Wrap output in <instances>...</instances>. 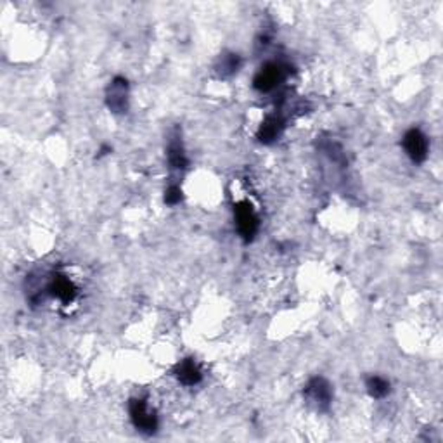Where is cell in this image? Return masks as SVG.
<instances>
[{"label": "cell", "instance_id": "1", "mask_svg": "<svg viewBox=\"0 0 443 443\" xmlns=\"http://www.w3.org/2000/svg\"><path fill=\"white\" fill-rule=\"evenodd\" d=\"M128 416L135 430L144 435H154L160 428L156 411H153L144 399H132L128 402Z\"/></svg>", "mask_w": 443, "mask_h": 443}, {"label": "cell", "instance_id": "2", "mask_svg": "<svg viewBox=\"0 0 443 443\" xmlns=\"http://www.w3.org/2000/svg\"><path fill=\"white\" fill-rule=\"evenodd\" d=\"M332 386L327 380L323 376H316L312 380H308V383L303 388V397L312 405L316 411L319 412H327L332 402Z\"/></svg>", "mask_w": 443, "mask_h": 443}, {"label": "cell", "instance_id": "3", "mask_svg": "<svg viewBox=\"0 0 443 443\" xmlns=\"http://www.w3.org/2000/svg\"><path fill=\"white\" fill-rule=\"evenodd\" d=\"M287 66L284 63H265L258 71H256L255 78H253V87L258 92H272V90L277 89L281 83L286 80L287 77Z\"/></svg>", "mask_w": 443, "mask_h": 443}, {"label": "cell", "instance_id": "4", "mask_svg": "<svg viewBox=\"0 0 443 443\" xmlns=\"http://www.w3.org/2000/svg\"><path fill=\"white\" fill-rule=\"evenodd\" d=\"M234 217H236V225L239 236L244 239V242H249L255 239L256 232L260 229L258 215L253 210L251 203L241 201L234 206Z\"/></svg>", "mask_w": 443, "mask_h": 443}, {"label": "cell", "instance_id": "5", "mask_svg": "<svg viewBox=\"0 0 443 443\" xmlns=\"http://www.w3.org/2000/svg\"><path fill=\"white\" fill-rule=\"evenodd\" d=\"M128 96H130V87H128L127 78H113L106 89V104L109 111L115 115H125L128 111Z\"/></svg>", "mask_w": 443, "mask_h": 443}, {"label": "cell", "instance_id": "6", "mask_svg": "<svg viewBox=\"0 0 443 443\" xmlns=\"http://www.w3.org/2000/svg\"><path fill=\"white\" fill-rule=\"evenodd\" d=\"M402 146L405 154L414 163L426 161L428 153H430V142H428V137L419 128H411V130L405 132Z\"/></svg>", "mask_w": 443, "mask_h": 443}, {"label": "cell", "instance_id": "7", "mask_svg": "<svg viewBox=\"0 0 443 443\" xmlns=\"http://www.w3.org/2000/svg\"><path fill=\"white\" fill-rule=\"evenodd\" d=\"M284 128H286V121H284L282 116L270 115L262 121L256 137L262 144H274L282 135Z\"/></svg>", "mask_w": 443, "mask_h": 443}, {"label": "cell", "instance_id": "8", "mask_svg": "<svg viewBox=\"0 0 443 443\" xmlns=\"http://www.w3.org/2000/svg\"><path fill=\"white\" fill-rule=\"evenodd\" d=\"M177 381L184 386H196L201 383L203 373L198 367V363L194 362V358H184L175 366L173 369Z\"/></svg>", "mask_w": 443, "mask_h": 443}, {"label": "cell", "instance_id": "9", "mask_svg": "<svg viewBox=\"0 0 443 443\" xmlns=\"http://www.w3.org/2000/svg\"><path fill=\"white\" fill-rule=\"evenodd\" d=\"M47 293L51 294V297L58 298V300L63 303H70L75 300V297H77V287H75V284L71 282L66 275L56 274L54 277H52V281L49 282Z\"/></svg>", "mask_w": 443, "mask_h": 443}, {"label": "cell", "instance_id": "10", "mask_svg": "<svg viewBox=\"0 0 443 443\" xmlns=\"http://www.w3.org/2000/svg\"><path fill=\"white\" fill-rule=\"evenodd\" d=\"M166 158H168L170 168H173V170L187 168L189 160H187V156H185L184 144H182L180 135L177 134V132L172 135V137H170L168 146H166Z\"/></svg>", "mask_w": 443, "mask_h": 443}, {"label": "cell", "instance_id": "11", "mask_svg": "<svg viewBox=\"0 0 443 443\" xmlns=\"http://www.w3.org/2000/svg\"><path fill=\"white\" fill-rule=\"evenodd\" d=\"M241 64L242 59L239 54H236V52H225V54H222L220 58L217 59V63H215V71H217L218 77L229 78L239 71Z\"/></svg>", "mask_w": 443, "mask_h": 443}, {"label": "cell", "instance_id": "12", "mask_svg": "<svg viewBox=\"0 0 443 443\" xmlns=\"http://www.w3.org/2000/svg\"><path fill=\"white\" fill-rule=\"evenodd\" d=\"M366 388L373 399H385L389 393V381L381 376H369L366 380Z\"/></svg>", "mask_w": 443, "mask_h": 443}, {"label": "cell", "instance_id": "13", "mask_svg": "<svg viewBox=\"0 0 443 443\" xmlns=\"http://www.w3.org/2000/svg\"><path fill=\"white\" fill-rule=\"evenodd\" d=\"M182 189L179 187V185H170L168 189L165 191V203L168 204V206H177L182 201Z\"/></svg>", "mask_w": 443, "mask_h": 443}]
</instances>
